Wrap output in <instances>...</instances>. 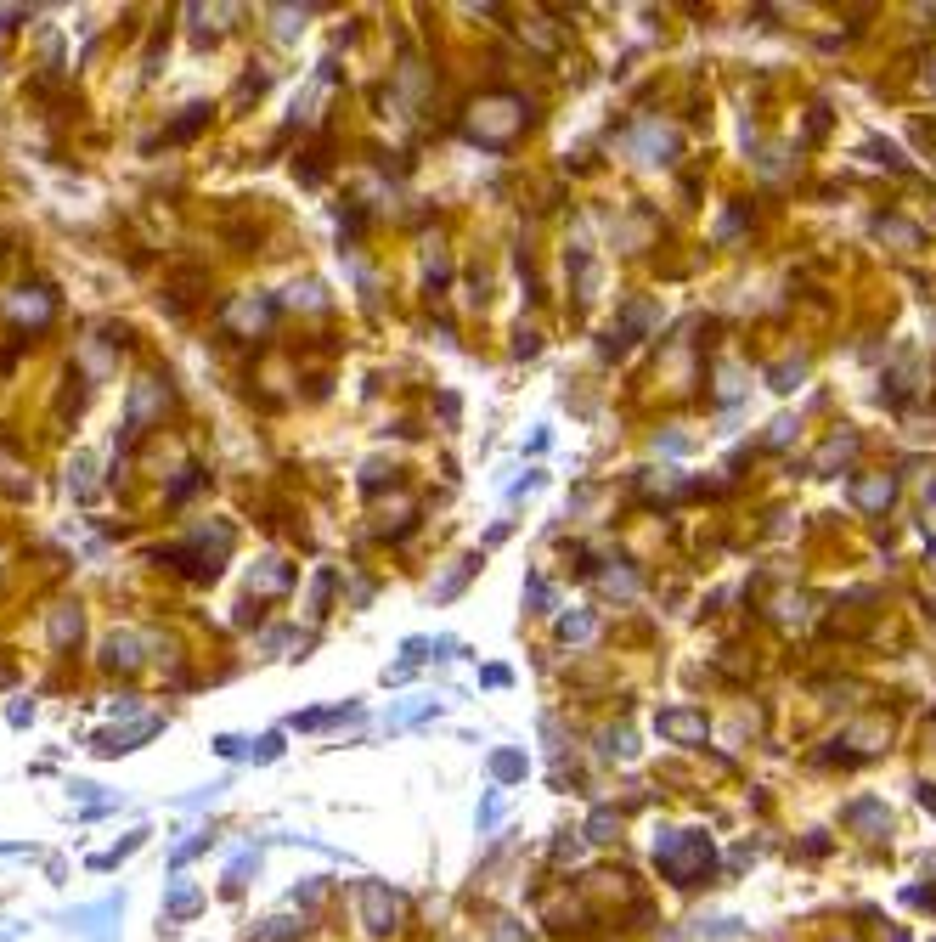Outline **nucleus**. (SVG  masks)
I'll use <instances>...</instances> for the list:
<instances>
[{
	"mask_svg": "<svg viewBox=\"0 0 936 942\" xmlns=\"http://www.w3.org/2000/svg\"><path fill=\"white\" fill-rule=\"evenodd\" d=\"M525 125H531V102H525V96H514V91H485L480 102L468 108V119H463L468 142L491 147V153H502V147L514 142Z\"/></svg>",
	"mask_w": 936,
	"mask_h": 942,
	"instance_id": "nucleus-1",
	"label": "nucleus"
},
{
	"mask_svg": "<svg viewBox=\"0 0 936 942\" xmlns=\"http://www.w3.org/2000/svg\"><path fill=\"white\" fill-rule=\"evenodd\" d=\"M925 542H931V553H936V480L925 486Z\"/></svg>",
	"mask_w": 936,
	"mask_h": 942,
	"instance_id": "nucleus-44",
	"label": "nucleus"
},
{
	"mask_svg": "<svg viewBox=\"0 0 936 942\" xmlns=\"http://www.w3.org/2000/svg\"><path fill=\"white\" fill-rule=\"evenodd\" d=\"M874 237H880V243H897V249H920V243H925L920 226H908V220H897V215L874 220Z\"/></svg>",
	"mask_w": 936,
	"mask_h": 942,
	"instance_id": "nucleus-20",
	"label": "nucleus"
},
{
	"mask_svg": "<svg viewBox=\"0 0 936 942\" xmlns=\"http://www.w3.org/2000/svg\"><path fill=\"white\" fill-rule=\"evenodd\" d=\"M497 818H502V790H491V796L480 801V835L497 830Z\"/></svg>",
	"mask_w": 936,
	"mask_h": 942,
	"instance_id": "nucleus-42",
	"label": "nucleus"
},
{
	"mask_svg": "<svg viewBox=\"0 0 936 942\" xmlns=\"http://www.w3.org/2000/svg\"><path fill=\"white\" fill-rule=\"evenodd\" d=\"M203 480H209V474H203V469H181V480H175V486L170 491H164V503H187V497H192V491H198L203 486Z\"/></svg>",
	"mask_w": 936,
	"mask_h": 942,
	"instance_id": "nucleus-34",
	"label": "nucleus"
},
{
	"mask_svg": "<svg viewBox=\"0 0 936 942\" xmlns=\"http://www.w3.org/2000/svg\"><path fill=\"white\" fill-rule=\"evenodd\" d=\"M801 378H807V362H779V367H767V384H773V390H796Z\"/></svg>",
	"mask_w": 936,
	"mask_h": 942,
	"instance_id": "nucleus-31",
	"label": "nucleus"
},
{
	"mask_svg": "<svg viewBox=\"0 0 936 942\" xmlns=\"http://www.w3.org/2000/svg\"><path fill=\"white\" fill-rule=\"evenodd\" d=\"M700 937H739V920H700Z\"/></svg>",
	"mask_w": 936,
	"mask_h": 942,
	"instance_id": "nucleus-46",
	"label": "nucleus"
},
{
	"mask_svg": "<svg viewBox=\"0 0 936 942\" xmlns=\"http://www.w3.org/2000/svg\"><path fill=\"white\" fill-rule=\"evenodd\" d=\"M655 864L666 869L671 886H700V880L717 875V847H711L705 830H660Z\"/></svg>",
	"mask_w": 936,
	"mask_h": 942,
	"instance_id": "nucleus-2",
	"label": "nucleus"
},
{
	"mask_svg": "<svg viewBox=\"0 0 936 942\" xmlns=\"http://www.w3.org/2000/svg\"><path fill=\"white\" fill-rule=\"evenodd\" d=\"M474 565H480V559H463V565H457L446 581H435V604H446V598H457V593H463V581L474 576Z\"/></svg>",
	"mask_w": 936,
	"mask_h": 942,
	"instance_id": "nucleus-29",
	"label": "nucleus"
},
{
	"mask_svg": "<svg viewBox=\"0 0 936 942\" xmlns=\"http://www.w3.org/2000/svg\"><path fill=\"white\" fill-rule=\"evenodd\" d=\"M401 920H406V897L390 892L384 880H361V926L373 937H395Z\"/></svg>",
	"mask_w": 936,
	"mask_h": 942,
	"instance_id": "nucleus-4",
	"label": "nucleus"
},
{
	"mask_svg": "<svg viewBox=\"0 0 936 942\" xmlns=\"http://www.w3.org/2000/svg\"><path fill=\"white\" fill-rule=\"evenodd\" d=\"M17 17H29V12H0V51H6V40H12V29H17Z\"/></svg>",
	"mask_w": 936,
	"mask_h": 942,
	"instance_id": "nucleus-52",
	"label": "nucleus"
},
{
	"mask_svg": "<svg viewBox=\"0 0 936 942\" xmlns=\"http://www.w3.org/2000/svg\"><path fill=\"white\" fill-rule=\"evenodd\" d=\"M147 835H153V830H136V835H125V841H119V847H113V852H102V858H91V869H113V864H125L130 852H141V847H147Z\"/></svg>",
	"mask_w": 936,
	"mask_h": 942,
	"instance_id": "nucleus-27",
	"label": "nucleus"
},
{
	"mask_svg": "<svg viewBox=\"0 0 936 942\" xmlns=\"http://www.w3.org/2000/svg\"><path fill=\"white\" fill-rule=\"evenodd\" d=\"M491 942H531V937H525L519 920H497V937H491Z\"/></svg>",
	"mask_w": 936,
	"mask_h": 942,
	"instance_id": "nucleus-47",
	"label": "nucleus"
},
{
	"mask_svg": "<svg viewBox=\"0 0 936 942\" xmlns=\"http://www.w3.org/2000/svg\"><path fill=\"white\" fill-rule=\"evenodd\" d=\"M886 739H891V723L886 717H863V723H852L846 728L841 739H835V745H841V762H863V756H880L886 751Z\"/></svg>",
	"mask_w": 936,
	"mask_h": 942,
	"instance_id": "nucleus-6",
	"label": "nucleus"
},
{
	"mask_svg": "<svg viewBox=\"0 0 936 942\" xmlns=\"http://www.w3.org/2000/svg\"><path fill=\"white\" fill-rule=\"evenodd\" d=\"M85 474H91V463H85V457H74V469H68V491H74L79 503L91 497V480H85Z\"/></svg>",
	"mask_w": 936,
	"mask_h": 942,
	"instance_id": "nucleus-39",
	"label": "nucleus"
},
{
	"mask_svg": "<svg viewBox=\"0 0 936 942\" xmlns=\"http://www.w3.org/2000/svg\"><path fill=\"white\" fill-rule=\"evenodd\" d=\"M525 604H531V610H547V604H553V587H547L542 576H531L525 581Z\"/></svg>",
	"mask_w": 936,
	"mask_h": 942,
	"instance_id": "nucleus-40",
	"label": "nucleus"
},
{
	"mask_svg": "<svg viewBox=\"0 0 936 942\" xmlns=\"http://www.w3.org/2000/svg\"><path fill=\"white\" fill-rule=\"evenodd\" d=\"M863 153H869L874 164H891V170H908V158L897 153V147H891V142H880V136H874V142H863Z\"/></svg>",
	"mask_w": 936,
	"mask_h": 942,
	"instance_id": "nucleus-37",
	"label": "nucleus"
},
{
	"mask_svg": "<svg viewBox=\"0 0 936 942\" xmlns=\"http://www.w3.org/2000/svg\"><path fill=\"white\" fill-rule=\"evenodd\" d=\"M773 615H779L784 627H807V621H812V604H807V598H779V610H773Z\"/></svg>",
	"mask_w": 936,
	"mask_h": 942,
	"instance_id": "nucleus-35",
	"label": "nucleus"
},
{
	"mask_svg": "<svg viewBox=\"0 0 936 942\" xmlns=\"http://www.w3.org/2000/svg\"><path fill=\"white\" fill-rule=\"evenodd\" d=\"M598 632V615L593 610H570V615H559V644H587Z\"/></svg>",
	"mask_w": 936,
	"mask_h": 942,
	"instance_id": "nucleus-22",
	"label": "nucleus"
},
{
	"mask_svg": "<svg viewBox=\"0 0 936 942\" xmlns=\"http://www.w3.org/2000/svg\"><path fill=\"white\" fill-rule=\"evenodd\" d=\"M203 847H215V830H198L192 841H181V847H175V864H187V858H198Z\"/></svg>",
	"mask_w": 936,
	"mask_h": 942,
	"instance_id": "nucleus-38",
	"label": "nucleus"
},
{
	"mask_svg": "<svg viewBox=\"0 0 936 942\" xmlns=\"http://www.w3.org/2000/svg\"><path fill=\"white\" fill-rule=\"evenodd\" d=\"M846 824H852V830H863L869 841H880V835L891 830V813H886V801L863 796V801H852V807H846Z\"/></svg>",
	"mask_w": 936,
	"mask_h": 942,
	"instance_id": "nucleus-14",
	"label": "nucleus"
},
{
	"mask_svg": "<svg viewBox=\"0 0 936 942\" xmlns=\"http://www.w3.org/2000/svg\"><path fill=\"white\" fill-rule=\"evenodd\" d=\"M581 852H587V835H559V841H553V864H576Z\"/></svg>",
	"mask_w": 936,
	"mask_h": 942,
	"instance_id": "nucleus-36",
	"label": "nucleus"
},
{
	"mask_svg": "<svg viewBox=\"0 0 936 942\" xmlns=\"http://www.w3.org/2000/svg\"><path fill=\"white\" fill-rule=\"evenodd\" d=\"M615 830H621V818H615V807H593L587 813V841H615Z\"/></svg>",
	"mask_w": 936,
	"mask_h": 942,
	"instance_id": "nucleus-25",
	"label": "nucleus"
},
{
	"mask_svg": "<svg viewBox=\"0 0 936 942\" xmlns=\"http://www.w3.org/2000/svg\"><path fill=\"white\" fill-rule=\"evenodd\" d=\"M925 875H936V858H925Z\"/></svg>",
	"mask_w": 936,
	"mask_h": 942,
	"instance_id": "nucleus-57",
	"label": "nucleus"
},
{
	"mask_svg": "<svg viewBox=\"0 0 936 942\" xmlns=\"http://www.w3.org/2000/svg\"><path fill=\"white\" fill-rule=\"evenodd\" d=\"M920 807H925V813H936V785H925V790H920Z\"/></svg>",
	"mask_w": 936,
	"mask_h": 942,
	"instance_id": "nucleus-55",
	"label": "nucleus"
},
{
	"mask_svg": "<svg viewBox=\"0 0 936 942\" xmlns=\"http://www.w3.org/2000/svg\"><path fill=\"white\" fill-rule=\"evenodd\" d=\"M328 598H333V570L316 576V593H311V615H328Z\"/></svg>",
	"mask_w": 936,
	"mask_h": 942,
	"instance_id": "nucleus-41",
	"label": "nucleus"
},
{
	"mask_svg": "<svg viewBox=\"0 0 936 942\" xmlns=\"http://www.w3.org/2000/svg\"><path fill=\"white\" fill-rule=\"evenodd\" d=\"M514 350H519V356H536L542 345H536V333H525V328H519V345H514Z\"/></svg>",
	"mask_w": 936,
	"mask_h": 942,
	"instance_id": "nucleus-54",
	"label": "nucleus"
},
{
	"mask_svg": "<svg viewBox=\"0 0 936 942\" xmlns=\"http://www.w3.org/2000/svg\"><path fill=\"white\" fill-rule=\"evenodd\" d=\"M858 446H863V440L852 435V429H846V435H835V440H824V452L812 457V474H835L841 463H852V457H858Z\"/></svg>",
	"mask_w": 936,
	"mask_h": 942,
	"instance_id": "nucleus-16",
	"label": "nucleus"
},
{
	"mask_svg": "<svg viewBox=\"0 0 936 942\" xmlns=\"http://www.w3.org/2000/svg\"><path fill=\"white\" fill-rule=\"evenodd\" d=\"M717 378H722L717 395H722V401H734V395H739V367H734V362H722V373H717Z\"/></svg>",
	"mask_w": 936,
	"mask_h": 942,
	"instance_id": "nucleus-45",
	"label": "nucleus"
},
{
	"mask_svg": "<svg viewBox=\"0 0 936 942\" xmlns=\"http://www.w3.org/2000/svg\"><path fill=\"white\" fill-rule=\"evenodd\" d=\"M0 311L12 316L17 328H23V339L40 328H51V316H57V299L46 294V288H12V294L0 299Z\"/></svg>",
	"mask_w": 936,
	"mask_h": 942,
	"instance_id": "nucleus-5",
	"label": "nucleus"
},
{
	"mask_svg": "<svg viewBox=\"0 0 936 942\" xmlns=\"http://www.w3.org/2000/svg\"><path fill=\"white\" fill-rule=\"evenodd\" d=\"M271 316H277V299H271V294H243L237 305H226V328H237V333H266Z\"/></svg>",
	"mask_w": 936,
	"mask_h": 942,
	"instance_id": "nucleus-9",
	"label": "nucleus"
},
{
	"mask_svg": "<svg viewBox=\"0 0 936 942\" xmlns=\"http://www.w3.org/2000/svg\"><path fill=\"white\" fill-rule=\"evenodd\" d=\"M209 113H215V108H203V102H192V108H187V113H181V119L170 125V142H187V136H198V130L209 125Z\"/></svg>",
	"mask_w": 936,
	"mask_h": 942,
	"instance_id": "nucleus-26",
	"label": "nucleus"
},
{
	"mask_svg": "<svg viewBox=\"0 0 936 942\" xmlns=\"http://www.w3.org/2000/svg\"><path fill=\"white\" fill-rule=\"evenodd\" d=\"M102 666H108V672H136L141 666V638L136 632H113L108 644H102Z\"/></svg>",
	"mask_w": 936,
	"mask_h": 942,
	"instance_id": "nucleus-15",
	"label": "nucleus"
},
{
	"mask_svg": "<svg viewBox=\"0 0 936 942\" xmlns=\"http://www.w3.org/2000/svg\"><path fill=\"white\" fill-rule=\"evenodd\" d=\"M215 751H220V756H243V751H249V739H237V734H220V739H215Z\"/></svg>",
	"mask_w": 936,
	"mask_h": 942,
	"instance_id": "nucleus-50",
	"label": "nucleus"
},
{
	"mask_svg": "<svg viewBox=\"0 0 936 942\" xmlns=\"http://www.w3.org/2000/svg\"><path fill=\"white\" fill-rule=\"evenodd\" d=\"M525 768H531V762H525V751H491V779H497V785H514V779H525Z\"/></svg>",
	"mask_w": 936,
	"mask_h": 942,
	"instance_id": "nucleus-23",
	"label": "nucleus"
},
{
	"mask_svg": "<svg viewBox=\"0 0 936 942\" xmlns=\"http://www.w3.org/2000/svg\"><path fill=\"white\" fill-rule=\"evenodd\" d=\"M626 153L638 158V164H655V158H671L677 153V130H666V125H638L632 136H626Z\"/></svg>",
	"mask_w": 936,
	"mask_h": 942,
	"instance_id": "nucleus-11",
	"label": "nucleus"
},
{
	"mask_svg": "<svg viewBox=\"0 0 936 942\" xmlns=\"http://www.w3.org/2000/svg\"><path fill=\"white\" fill-rule=\"evenodd\" d=\"M164 412H170V378H158V373L136 378V384H130V401H125V440L147 435V424L164 418Z\"/></svg>",
	"mask_w": 936,
	"mask_h": 942,
	"instance_id": "nucleus-3",
	"label": "nucleus"
},
{
	"mask_svg": "<svg viewBox=\"0 0 936 942\" xmlns=\"http://www.w3.org/2000/svg\"><path fill=\"white\" fill-rule=\"evenodd\" d=\"M925 91H936V63H931V74H925Z\"/></svg>",
	"mask_w": 936,
	"mask_h": 942,
	"instance_id": "nucleus-56",
	"label": "nucleus"
},
{
	"mask_svg": "<svg viewBox=\"0 0 936 942\" xmlns=\"http://www.w3.org/2000/svg\"><path fill=\"white\" fill-rule=\"evenodd\" d=\"M260 91H266V74H249L237 85V102H249V96H260Z\"/></svg>",
	"mask_w": 936,
	"mask_h": 942,
	"instance_id": "nucleus-51",
	"label": "nucleus"
},
{
	"mask_svg": "<svg viewBox=\"0 0 936 942\" xmlns=\"http://www.w3.org/2000/svg\"><path fill=\"white\" fill-rule=\"evenodd\" d=\"M288 581H294V570L282 565V559H260L249 587H254V598H266V593H288Z\"/></svg>",
	"mask_w": 936,
	"mask_h": 942,
	"instance_id": "nucleus-19",
	"label": "nucleus"
},
{
	"mask_svg": "<svg viewBox=\"0 0 936 942\" xmlns=\"http://www.w3.org/2000/svg\"><path fill=\"white\" fill-rule=\"evenodd\" d=\"M593 294H598V266L587 249H576V299H593Z\"/></svg>",
	"mask_w": 936,
	"mask_h": 942,
	"instance_id": "nucleus-28",
	"label": "nucleus"
},
{
	"mask_svg": "<svg viewBox=\"0 0 936 942\" xmlns=\"http://www.w3.org/2000/svg\"><path fill=\"white\" fill-rule=\"evenodd\" d=\"M305 937V920L299 914H271V920H260V931H254L249 942H299Z\"/></svg>",
	"mask_w": 936,
	"mask_h": 942,
	"instance_id": "nucleus-21",
	"label": "nucleus"
},
{
	"mask_svg": "<svg viewBox=\"0 0 936 942\" xmlns=\"http://www.w3.org/2000/svg\"><path fill=\"white\" fill-rule=\"evenodd\" d=\"M46 638H51V649H57V655H68V649L85 638V610H79V604H57V610H51V621H46Z\"/></svg>",
	"mask_w": 936,
	"mask_h": 942,
	"instance_id": "nucleus-12",
	"label": "nucleus"
},
{
	"mask_svg": "<svg viewBox=\"0 0 936 942\" xmlns=\"http://www.w3.org/2000/svg\"><path fill=\"white\" fill-rule=\"evenodd\" d=\"M158 728H164V717H141L136 728H102V734L91 739V751L96 756H125V751H136L141 739H153Z\"/></svg>",
	"mask_w": 936,
	"mask_h": 942,
	"instance_id": "nucleus-10",
	"label": "nucleus"
},
{
	"mask_svg": "<svg viewBox=\"0 0 936 942\" xmlns=\"http://www.w3.org/2000/svg\"><path fill=\"white\" fill-rule=\"evenodd\" d=\"M598 581H604V593H615V598H638V576H632V570H621V565L604 570Z\"/></svg>",
	"mask_w": 936,
	"mask_h": 942,
	"instance_id": "nucleus-33",
	"label": "nucleus"
},
{
	"mask_svg": "<svg viewBox=\"0 0 936 942\" xmlns=\"http://www.w3.org/2000/svg\"><path fill=\"white\" fill-rule=\"evenodd\" d=\"M249 756H254V762H277V756H282V734L254 739V745H249Z\"/></svg>",
	"mask_w": 936,
	"mask_h": 942,
	"instance_id": "nucleus-43",
	"label": "nucleus"
},
{
	"mask_svg": "<svg viewBox=\"0 0 936 942\" xmlns=\"http://www.w3.org/2000/svg\"><path fill=\"white\" fill-rule=\"evenodd\" d=\"M423 717H435V700H406V706H395V711H390V728L423 723Z\"/></svg>",
	"mask_w": 936,
	"mask_h": 942,
	"instance_id": "nucleus-32",
	"label": "nucleus"
},
{
	"mask_svg": "<svg viewBox=\"0 0 936 942\" xmlns=\"http://www.w3.org/2000/svg\"><path fill=\"white\" fill-rule=\"evenodd\" d=\"M891 497H897V480H891V474H858V480H852V503H858L863 514H886Z\"/></svg>",
	"mask_w": 936,
	"mask_h": 942,
	"instance_id": "nucleus-13",
	"label": "nucleus"
},
{
	"mask_svg": "<svg viewBox=\"0 0 936 942\" xmlns=\"http://www.w3.org/2000/svg\"><path fill=\"white\" fill-rule=\"evenodd\" d=\"M660 328V299H626L621 305V333H655Z\"/></svg>",
	"mask_w": 936,
	"mask_h": 942,
	"instance_id": "nucleus-17",
	"label": "nucleus"
},
{
	"mask_svg": "<svg viewBox=\"0 0 936 942\" xmlns=\"http://www.w3.org/2000/svg\"><path fill=\"white\" fill-rule=\"evenodd\" d=\"M294 903H322V880H311V886H294Z\"/></svg>",
	"mask_w": 936,
	"mask_h": 942,
	"instance_id": "nucleus-53",
	"label": "nucleus"
},
{
	"mask_svg": "<svg viewBox=\"0 0 936 942\" xmlns=\"http://www.w3.org/2000/svg\"><path fill=\"white\" fill-rule=\"evenodd\" d=\"M931 328H936V316H931Z\"/></svg>",
	"mask_w": 936,
	"mask_h": 942,
	"instance_id": "nucleus-58",
	"label": "nucleus"
},
{
	"mask_svg": "<svg viewBox=\"0 0 936 942\" xmlns=\"http://www.w3.org/2000/svg\"><path fill=\"white\" fill-rule=\"evenodd\" d=\"M125 914V897H102L96 909H74V914H63V926L68 931H79L85 942H113V931L102 926V920H119Z\"/></svg>",
	"mask_w": 936,
	"mask_h": 942,
	"instance_id": "nucleus-7",
	"label": "nucleus"
},
{
	"mask_svg": "<svg viewBox=\"0 0 936 942\" xmlns=\"http://www.w3.org/2000/svg\"><path fill=\"white\" fill-rule=\"evenodd\" d=\"M254 869H260V852H243V858H232V869H226V892H243Z\"/></svg>",
	"mask_w": 936,
	"mask_h": 942,
	"instance_id": "nucleus-30",
	"label": "nucleus"
},
{
	"mask_svg": "<svg viewBox=\"0 0 936 942\" xmlns=\"http://www.w3.org/2000/svg\"><path fill=\"white\" fill-rule=\"evenodd\" d=\"M480 683H491V689H508V683H514V672H508V666H485Z\"/></svg>",
	"mask_w": 936,
	"mask_h": 942,
	"instance_id": "nucleus-48",
	"label": "nucleus"
},
{
	"mask_svg": "<svg viewBox=\"0 0 936 942\" xmlns=\"http://www.w3.org/2000/svg\"><path fill=\"white\" fill-rule=\"evenodd\" d=\"M598 751L632 762V756H638V745H632V728H604V734H598Z\"/></svg>",
	"mask_w": 936,
	"mask_h": 942,
	"instance_id": "nucleus-24",
	"label": "nucleus"
},
{
	"mask_svg": "<svg viewBox=\"0 0 936 942\" xmlns=\"http://www.w3.org/2000/svg\"><path fill=\"white\" fill-rule=\"evenodd\" d=\"M790 435H796V418H779V424L767 429V446H784Z\"/></svg>",
	"mask_w": 936,
	"mask_h": 942,
	"instance_id": "nucleus-49",
	"label": "nucleus"
},
{
	"mask_svg": "<svg viewBox=\"0 0 936 942\" xmlns=\"http://www.w3.org/2000/svg\"><path fill=\"white\" fill-rule=\"evenodd\" d=\"M198 909H203V892L192 880H175L170 892H164V920H192Z\"/></svg>",
	"mask_w": 936,
	"mask_h": 942,
	"instance_id": "nucleus-18",
	"label": "nucleus"
},
{
	"mask_svg": "<svg viewBox=\"0 0 936 942\" xmlns=\"http://www.w3.org/2000/svg\"><path fill=\"white\" fill-rule=\"evenodd\" d=\"M655 728L671 739V745H705V734H711L705 711H688V706H666L655 717Z\"/></svg>",
	"mask_w": 936,
	"mask_h": 942,
	"instance_id": "nucleus-8",
	"label": "nucleus"
}]
</instances>
